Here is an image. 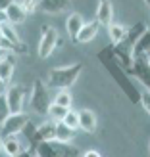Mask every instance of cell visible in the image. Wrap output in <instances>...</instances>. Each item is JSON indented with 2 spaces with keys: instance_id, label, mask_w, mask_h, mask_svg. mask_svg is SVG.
Instances as JSON below:
<instances>
[{
  "instance_id": "obj_1",
  "label": "cell",
  "mask_w": 150,
  "mask_h": 157,
  "mask_svg": "<svg viewBox=\"0 0 150 157\" xmlns=\"http://www.w3.org/2000/svg\"><path fill=\"white\" fill-rule=\"evenodd\" d=\"M98 59H100V63L106 67V71L110 73V77L116 81V84L121 88V92L131 100V104H140V90L133 84L131 75L125 71V67L114 58L110 46H104V48L98 52Z\"/></svg>"
},
{
  "instance_id": "obj_2",
  "label": "cell",
  "mask_w": 150,
  "mask_h": 157,
  "mask_svg": "<svg viewBox=\"0 0 150 157\" xmlns=\"http://www.w3.org/2000/svg\"><path fill=\"white\" fill-rule=\"evenodd\" d=\"M83 63H71V65H62V67H52L46 77L48 88H58V90H67L75 84V81L81 75Z\"/></svg>"
},
{
  "instance_id": "obj_3",
  "label": "cell",
  "mask_w": 150,
  "mask_h": 157,
  "mask_svg": "<svg viewBox=\"0 0 150 157\" xmlns=\"http://www.w3.org/2000/svg\"><path fill=\"white\" fill-rule=\"evenodd\" d=\"M29 105H31V111L37 115H48L52 100L48 96V88L41 78H35L33 82V88L29 92Z\"/></svg>"
},
{
  "instance_id": "obj_4",
  "label": "cell",
  "mask_w": 150,
  "mask_h": 157,
  "mask_svg": "<svg viewBox=\"0 0 150 157\" xmlns=\"http://www.w3.org/2000/svg\"><path fill=\"white\" fill-rule=\"evenodd\" d=\"M37 157H79V147L62 142H43L35 147Z\"/></svg>"
},
{
  "instance_id": "obj_5",
  "label": "cell",
  "mask_w": 150,
  "mask_h": 157,
  "mask_svg": "<svg viewBox=\"0 0 150 157\" xmlns=\"http://www.w3.org/2000/svg\"><path fill=\"white\" fill-rule=\"evenodd\" d=\"M29 121H31L29 115H25L23 111L21 113H10V115H8V119L2 123V127H0V140L21 134Z\"/></svg>"
},
{
  "instance_id": "obj_6",
  "label": "cell",
  "mask_w": 150,
  "mask_h": 157,
  "mask_svg": "<svg viewBox=\"0 0 150 157\" xmlns=\"http://www.w3.org/2000/svg\"><path fill=\"white\" fill-rule=\"evenodd\" d=\"M60 38H58V31L54 27H43L41 29V40H39V58L46 59L48 56H52L54 48L58 46Z\"/></svg>"
},
{
  "instance_id": "obj_7",
  "label": "cell",
  "mask_w": 150,
  "mask_h": 157,
  "mask_svg": "<svg viewBox=\"0 0 150 157\" xmlns=\"http://www.w3.org/2000/svg\"><path fill=\"white\" fill-rule=\"evenodd\" d=\"M27 86L23 84H12L10 88L6 90V101H8V107H10V113H21L23 105H25V100H27Z\"/></svg>"
},
{
  "instance_id": "obj_8",
  "label": "cell",
  "mask_w": 150,
  "mask_h": 157,
  "mask_svg": "<svg viewBox=\"0 0 150 157\" xmlns=\"http://www.w3.org/2000/svg\"><path fill=\"white\" fill-rule=\"evenodd\" d=\"M129 75L135 77L144 90H150V63H148L146 56L133 58V63L129 67Z\"/></svg>"
},
{
  "instance_id": "obj_9",
  "label": "cell",
  "mask_w": 150,
  "mask_h": 157,
  "mask_svg": "<svg viewBox=\"0 0 150 157\" xmlns=\"http://www.w3.org/2000/svg\"><path fill=\"white\" fill-rule=\"evenodd\" d=\"M56 140V123L54 121H44L41 124H37L35 128V142H33V150L43 144V142H54Z\"/></svg>"
},
{
  "instance_id": "obj_10",
  "label": "cell",
  "mask_w": 150,
  "mask_h": 157,
  "mask_svg": "<svg viewBox=\"0 0 150 157\" xmlns=\"http://www.w3.org/2000/svg\"><path fill=\"white\" fill-rule=\"evenodd\" d=\"M0 31H2L4 38L14 46L18 54H25V52H27V46L21 42V38H19V35H18V31H15L14 25H10L8 21H0Z\"/></svg>"
},
{
  "instance_id": "obj_11",
  "label": "cell",
  "mask_w": 150,
  "mask_h": 157,
  "mask_svg": "<svg viewBox=\"0 0 150 157\" xmlns=\"http://www.w3.org/2000/svg\"><path fill=\"white\" fill-rule=\"evenodd\" d=\"M44 13H64L71 10V0H39V8Z\"/></svg>"
},
{
  "instance_id": "obj_12",
  "label": "cell",
  "mask_w": 150,
  "mask_h": 157,
  "mask_svg": "<svg viewBox=\"0 0 150 157\" xmlns=\"http://www.w3.org/2000/svg\"><path fill=\"white\" fill-rule=\"evenodd\" d=\"M96 21L100 25H110L114 23V8L110 0H98V6H96Z\"/></svg>"
},
{
  "instance_id": "obj_13",
  "label": "cell",
  "mask_w": 150,
  "mask_h": 157,
  "mask_svg": "<svg viewBox=\"0 0 150 157\" xmlns=\"http://www.w3.org/2000/svg\"><path fill=\"white\" fill-rule=\"evenodd\" d=\"M85 21H83V15L77 13V12H71L69 13V17L66 21V29H67V35L69 38H71L73 42H77V36H79V31L83 29Z\"/></svg>"
},
{
  "instance_id": "obj_14",
  "label": "cell",
  "mask_w": 150,
  "mask_h": 157,
  "mask_svg": "<svg viewBox=\"0 0 150 157\" xmlns=\"http://www.w3.org/2000/svg\"><path fill=\"white\" fill-rule=\"evenodd\" d=\"M98 31H100V23H98L96 19H92V21H89V23H85V25H83V29L79 31L77 42L87 44V42L94 40V38L98 36Z\"/></svg>"
},
{
  "instance_id": "obj_15",
  "label": "cell",
  "mask_w": 150,
  "mask_h": 157,
  "mask_svg": "<svg viewBox=\"0 0 150 157\" xmlns=\"http://www.w3.org/2000/svg\"><path fill=\"white\" fill-rule=\"evenodd\" d=\"M14 69H15V59H14V54H4L0 58V81L4 84L10 82V78L14 75Z\"/></svg>"
},
{
  "instance_id": "obj_16",
  "label": "cell",
  "mask_w": 150,
  "mask_h": 157,
  "mask_svg": "<svg viewBox=\"0 0 150 157\" xmlns=\"http://www.w3.org/2000/svg\"><path fill=\"white\" fill-rule=\"evenodd\" d=\"M79 113V128L89 132V134H92L94 130H96V115H94V111H91V109H81Z\"/></svg>"
},
{
  "instance_id": "obj_17",
  "label": "cell",
  "mask_w": 150,
  "mask_h": 157,
  "mask_svg": "<svg viewBox=\"0 0 150 157\" xmlns=\"http://www.w3.org/2000/svg\"><path fill=\"white\" fill-rule=\"evenodd\" d=\"M4 17H6V21L10 23V25H19V23H23L27 19V13L21 10V6L18 4V2H14L10 8H8V10L4 12Z\"/></svg>"
},
{
  "instance_id": "obj_18",
  "label": "cell",
  "mask_w": 150,
  "mask_h": 157,
  "mask_svg": "<svg viewBox=\"0 0 150 157\" xmlns=\"http://www.w3.org/2000/svg\"><path fill=\"white\" fill-rule=\"evenodd\" d=\"M2 151L8 155V157H18L23 150V146L19 144L18 136H10V138H2Z\"/></svg>"
},
{
  "instance_id": "obj_19",
  "label": "cell",
  "mask_w": 150,
  "mask_h": 157,
  "mask_svg": "<svg viewBox=\"0 0 150 157\" xmlns=\"http://www.w3.org/2000/svg\"><path fill=\"white\" fill-rule=\"evenodd\" d=\"M148 54H150V29H146V33L135 42L131 56L133 58H139V56H148Z\"/></svg>"
},
{
  "instance_id": "obj_20",
  "label": "cell",
  "mask_w": 150,
  "mask_h": 157,
  "mask_svg": "<svg viewBox=\"0 0 150 157\" xmlns=\"http://www.w3.org/2000/svg\"><path fill=\"white\" fill-rule=\"evenodd\" d=\"M75 138V130H71L69 127H66L64 123H56V142H62V144H71Z\"/></svg>"
},
{
  "instance_id": "obj_21",
  "label": "cell",
  "mask_w": 150,
  "mask_h": 157,
  "mask_svg": "<svg viewBox=\"0 0 150 157\" xmlns=\"http://www.w3.org/2000/svg\"><path fill=\"white\" fill-rule=\"evenodd\" d=\"M125 33H127V27L121 25V23H110L108 25V36L112 44H120L125 38Z\"/></svg>"
},
{
  "instance_id": "obj_22",
  "label": "cell",
  "mask_w": 150,
  "mask_h": 157,
  "mask_svg": "<svg viewBox=\"0 0 150 157\" xmlns=\"http://www.w3.org/2000/svg\"><path fill=\"white\" fill-rule=\"evenodd\" d=\"M52 104H56V105H62V107H66V109H71L73 98H71V94H69V90H58L56 98L52 100Z\"/></svg>"
},
{
  "instance_id": "obj_23",
  "label": "cell",
  "mask_w": 150,
  "mask_h": 157,
  "mask_svg": "<svg viewBox=\"0 0 150 157\" xmlns=\"http://www.w3.org/2000/svg\"><path fill=\"white\" fill-rule=\"evenodd\" d=\"M67 111H69V109L62 107V105H56V104H52L50 109H48V117H50L54 123H60V121H64V117L67 115Z\"/></svg>"
},
{
  "instance_id": "obj_24",
  "label": "cell",
  "mask_w": 150,
  "mask_h": 157,
  "mask_svg": "<svg viewBox=\"0 0 150 157\" xmlns=\"http://www.w3.org/2000/svg\"><path fill=\"white\" fill-rule=\"evenodd\" d=\"M66 124V127H69L71 130H77L79 128V113L77 111H71V109H69L67 111V115L64 117V121H62Z\"/></svg>"
},
{
  "instance_id": "obj_25",
  "label": "cell",
  "mask_w": 150,
  "mask_h": 157,
  "mask_svg": "<svg viewBox=\"0 0 150 157\" xmlns=\"http://www.w3.org/2000/svg\"><path fill=\"white\" fill-rule=\"evenodd\" d=\"M15 2L21 6V10L25 12L27 15L37 12V8H39V0H15Z\"/></svg>"
},
{
  "instance_id": "obj_26",
  "label": "cell",
  "mask_w": 150,
  "mask_h": 157,
  "mask_svg": "<svg viewBox=\"0 0 150 157\" xmlns=\"http://www.w3.org/2000/svg\"><path fill=\"white\" fill-rule=\"evenodd\" d=\"M8 115H10V107H8L6 96H4V94H0V127H2V123L8 119Z\"/></svg>"
},
{
  "instance_id": "obj_27",
  "label": "cell",
  "mask_w": 150,
  "mask_h": 157,
  "mask_svg": "<svg viewBox=\"0 0 150 157\" xmlns=\"http://www.w3.org/2000/svg\"><path fill=\"white\" fill-rule=\"evenodd\" d=\"M35 128H37V124H33V123H27V127L23 128V132H25V136H27V140H29V144H31V147H33V142H35Z\"/></svg>"
},
{
  "instance_id": "obj_28",
  "label": "cell",
  "mask_w": 150,
  "mask_h": 157,
  "mask_svg": "<svg viewBox=\"0 0 150 157\" xmlns=\"http://www.w3.org/2000/svg\"><path fill=\"white\" fill-rule=\"evenodd\" d=\"M140 105H143L144 111L150 115V90H143V92H140Z\"/></svg>"
},
{
  "instance_id": "obj_29",
  "label": "cell",
  "mask_w": 150,
  "mask_h": 157,
  "mask_svg": "<svg viewBox=\"0 0 150 157\" xmlns=\"http://www.w3.org/2000/svg\"><path fill=\"white\" fill-rule=\"evenodd\" d=\"M0 50H4V52H8V54H14V52H15V48H14V46L4 38L2 31H0Z\"/></svg>"
},
{
  "instance_id": "obj_30",
  "label": "cell",
  "mask_w": 150,
  "mask_h": 157,
  "mask_svg": "<svg viewBox=\"0 0 150 157\" xmlns=\"http://www.w3.org/2000/svg\"><path fill=\"white\" fill-rule=\"evenodd\" d=\"M15 2V0H0V13H4L8 8H10L12 4Z\"/></svg>"
},
{
  "instance_id": "obj_31",
  "label": "cell",
  "mask_w": 150,
  "mask_h": 157,
  "mask_svg": "<svg viewBox=\"0 0 150 157\" xmlns=\"http://www.w3.org/2000/svg\"><path fill=\"white\" fill-rule=\"evenodd\" d=\"M83 157H102L96 150H87L85 153H83Z\"/></svg>"
},
{
  "instance_id": "obj_32",
  "label": "cell",
  "mask_w": 150,
  "mask_h": 157,
  "mask_svg": "<svg viewBox=\"0 0 150 157\" xmlns=\"http://www.w3.org/2000/svg\"><path fill=\"white\" fill-rule=\"evenodd\" d=\"M18 157H37V155H35L33 151H31V150H25V151H21Z\"/></svg>"
},
{
  "instance_id": "obj_33",
  "label": "cell",
  "mask_w": 150,
  "mask_h": 157,
  "mask_svg": "<svg viewBox=\"0 0 150 157\" xmlns=\"http://www.w3.org/2000/svg\"><path fill=\"white\" fill-rule=\"evenodd\" d=\"M143 2L146 4V8H148V12H150V0H143Z\"/></svg>"
},
{
  "instance_id": "obj_34",
  "label": "cell",
  "mask_w": 150,
  "mask_h": 157,
  "mask_svg": "<svg viewBox=\"0 0 150 157\" xmlns=\"http://www.w3.org/2000/svg\"><path fill=\"white\" fill-rule=\"evenodd\" d=\"M2 90H4V82L0 81V94H2Z\"/></svg>"
},
{
  "instance_id": "obj_35",
  "label": "cell",
  "mask_w": 150,
  "mask_h": 157,
  "mask_svg": "<svg viewBox=\"0 0 150 157\" xmlns=\"http://www.w3.org/2000/svg\"><path fill=\"white\" fill-rule=\"evenodd\" d=\"M4 54H8V52H4V50H0V58H2V56H4Z\"/></svg>"
},
{
  "instance_id": "obj_36",
  "label": "cell",
  "mask_w": 150,
  "mask_h": 157,
  "mask_svg": "<svg viewBox=\"0 0 150 157\" xmlns=\"http://www.w3.org/2000/svg\"><path fill=\"white\" fill-rule=\"evenodd\" d=\"M0 153H2V140H0Z\"/></svg>"
},
{
  "instance_id": "obj_37",
  "label": "cell",
  "mask_w": 150,
  "mask_h": 157,
  "mask_svg": "<svg viewBox=\"0 0 150 157\" xmlns=\"http://www.w3.org/2000/svg\"><path fill=\"white\" fill-rule=\"evenodd\" d=\"M146 59H148V63H150V54H148V56H146Z\"/></svg>"
},
{
  "instance_id": "obj_38",
  "label": "cell",
  "mask_w": 150,
  "mask_h": 157,
  "mask_svg": "<svg viewBox=\"0 0 150 157\" xmlns=\"http://www.w3.org/2000/svg\"><path fill=\"white\" fill-rule=\"evenodd\" d=\"M148 153H150V146H148Z\"/></svg>"
}]
</instances>
